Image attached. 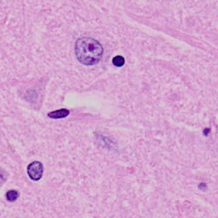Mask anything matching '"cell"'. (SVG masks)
Instances as JSON below:
<instances>
[{"mask_svg":"<svg viewBox=\"0 0 218 218\" xmlns=\"http://www.w3.org/2000/svg\"><path fill=\"white\" fill-rule=\"evenodd\" d=\"M75 54L80 63L93 66L99 62L103 55L102 44L92 38L83 37L76 41Z\"/></svg>","mask_w":218,"mask_h":218,"instance_id":"1","label":"cell"},{"mask_svg":"<svg viewBox=\"0 0 218 218\" xmlns=\"http://www.w3.org/2000/svg\"><path fill=\"white\" fill-rule=\"evenodd\" d=\"M43 173V164L39 161H33L27 166V174L33 181H39Z\"/></svg>","mask_w":218,"mask_h":218,"instance_id":"2","label":"cell"},{"mask_svg":"<svg viewBox=\"0 0 218 218\" xmlns=\"http://www.w3.org/2000/svg\"><path fill=\"white\" fill-rule=\"evenodd\" d=\"M70 111L68 109L66 108H61V109H58V110H56V111H53V112H49L48 113V116L51 118V119H63V118H66L67 116L69 115Z\"/></svg>","mask_w":218,"mask_h":218,"instance_id":"3","label":"cell"},{"mask_svg":"<svg viewBox=\"0 0 218 218\" xmlns=\"http://www.w3.org/2000/svg\"><path fill=\"white\" fill-rule=\"evenodd\" d=\"M18 197H19V193H18V192L16 191V190H10V191L7 192L6 198L8 201H16Z\"/></svg>","mask_w":218,"mask_h":218,"instance_id":"4","label":"cell"},{"mask_svg":"<svg viewBox=\"0 0 218 218\" xmlns=\"http://www.w3.org/2000/svg\"><path fill=\"white\" fill-rule=\"evenodd\" d=\"M112 64L116 66H122L125 64V59L123 56H117L112 59Z\"/></svg>","mask_w":218,"mask_h":218,"instance_id":"5","label":"cell"},{"mask_svg":"<svg viewBox=\"0 0 218 218\" xmlns=\"http://www.w3.org/2000/svg\"><path fill=\"white\" fill-rule=\"evenodd\" d=\"M3 182H4V176H3V172L0 170V184Z\"/></svg>","mask_w":218,"mask_h":218,"instance_id":"6","label":"cell"}]
</instances>
